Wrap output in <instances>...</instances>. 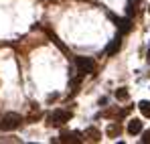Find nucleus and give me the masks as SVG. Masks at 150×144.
Wrapping results in <instances>:
<instances>
[{
    "label": "nucleus",
    "instance_id": "obj_8",
    "mask_svg": "<svg viewBox=\"0 0 150 144\" xmlns=\"http://www.w3.org/2000/svg\"><path fill=\"white\" fill-rule=\"evenodd\" d=\"M85 138H87L89 142H100V140H101V132L98 130V128H93V126H91V128H87V130H85Z\"/></svg>",
    "mask_w": 150,
    "mask_h": 144
},
{
    "label": "nucleus",
    "instance_id": "obj_4",
    "mask_svg": "<svg viewBox=\"0 0 150 144\" xmlns=\"http://www.w3.org/2000/svg\"><path fill=\"white\" fill-rule=\"evenodd\" d=\"M59 142H65V144H81L83 138L79 132H73V130H63L61 136H59Z\"/></svg>",
    "mask_w": 150,
    "mask_h": 144
},
{
    "label": "nucleus",
    "instance_id": "obj_2",
    "mask_svg": "<svg viewBox=\"0 0 150 144\" xmlns=\"http://www.w3.org/2000/svg\"><path fill=\"white\" fill-rule=\"evenodd\" d=\"M69 118H71V112H67V110H55V112H51L49 116H47V124L53 126V128H59L65 122H69Z\"/></svg>",
    "mask_w": 150,
    "mask_h": 144
},
{
    "label": "nucleus",
    "instance_id": "obj_1",
    "mask_svg": "<svg viewBox=\"0 0 150 144\" xmlns=\"http://www.w3.org/2000/svg\"><path fill=\"white\" fill-rule=\"evenodd\" d=\"M21 124H23V118H21L18 114L8 112V114H4L2 120H0V130H2V132H12V130H16Z\"/></svg>",
    "mask_w": 150,
    "mask_h": 144
},
{
    "label": "nucleus",
    "instance_id": "obj_5",
    "mask_svg": "<svg viewBox=\"0 0 150 144\" xmlns=\"http://www.w3.org/2000/svg\"><path fill=\"white\" fill-rule=\"evenodd\" d=\"M110 18L116 23L118 26V31L122 33V35H128L130 31H132V18L130 16H126V18H118V16H114V14H110Z\"/></svg>",
    "mask_w": 150,
    "mask_h": 144
},
{
    "label": "nucleus",
    "instance_id": "obj_14",
    "mask_svg": "<svg viewBox=\"0 0 150 144\" xmlns=\"http://www.w3.org/2000/svg\"><path fill=\"white\" fill-rule=\"evenodd\" d=\"M146 61H148V63H150V51H148V55H146Z\"/></svg>",
    "mask_w": 150,
    "mask_h": 144
},
{
    "label": "nucleus",
    "instance_id": "obj_12",
    "mask_svg": "<svg viewBox=\"0 0 150 144\" xmlns=\"http://www.w3.org/2000/svg\"><path fill=\"white\" fill-rule=\"evenodd\" d=\"M126 12H128V16L132 18V14L136 12V4H134V2H128V6H126Z\"/></svg>",
    "mask_w": 150,
    "mask_h": 144
},
{
    "label": "nucleus",
    "instance_id": "obj_9",
    "mask_svg": "<svg viewBox=\"0 0 150 144\" xmlns=\"http://www.w3.org/2000/svg\"><path fill=\"white\" fill-rule=\"evenodd\" d=\"M142 132V122L140 120H130L128 122V134H140Z\"/></svg>",
    "mask_w": 150,
    "mask_h": 144
},
{
    "label": "nucleus",
    "instance_id": "obj_15",
    "mask_svg": "<svg viewBox=\"0 0 150 144\" xmlns=\"http://www.w3.org/2000/svg\"><path fill=\"white\" fill-rule=\"evenodd\" d=\"M148 12H150V6H148Z\"/></svg>",
    "mask_w": 150,
    "mask_h": 144
},
{
    "label": "nucleus",
    "instance_id": "obj_10",
    "mask_svg": "<svg viewBox=\"0 0 150 144\" xmlns=\"http://www.w3.org/2000/svg\"><path fill=\"white\" fill-rule=\"evenodd\" d=\"M138 108H140V112H142L144 118H150V101L148 99H142V101L138 104Z\"/></svg>",
    "mask_w": 150,
    "mask_h": 144
},
{
    "label": "nucleus",
    "instance_id": "obj_6",
    "mask_svg": "<svg viewBox=\"0 0 150 144\" xmlns=\"http://www.w3.org/2000/svg\"><path fill=\"white\" fill-rule=\"evenodd\" d=\"M120 49H122V37L118 35V37H116V39H114V41H112V43L105 47V55H108V57H114V55H116Z\"/></svg>",
    "mask_w": 150,
    "mask_h": 144
},
{
    "label": "nucleus",
    "instance_id": "obj_7",
    "mask_svg": "<svg viewBox=\"0 0 150 144\" xmlns=\"http://www.w3.org/2000/svg\"><path fill=\"white\" fill-rule=\"evenodd\" d=\"M120 132H122V126H120L118 122H112V124H108V128H105V136H108V138H116V136H120Z\"/></svg>",
    "mask_w": 150,
    "mask_h": 144
},
{
    "label": "nucleus",
    "instance_id": "obj_3",
    "mask_svg": "<svg viewBox=\"0 0 150 144\" xmlns=\"http://www.w3.org/2000/svg\"><path fill=\"white\" fill-rule=\"evenodd\" d=\"M75 65H77L79 73H96V61L91 57H77Z\"/></svg>",
    "mask_w": 150,
    "mask_h": 144
},
{
    "label": "nucleus",
    "instance_id": "obj_11",
    "mask_svg": "<svg viewBox=\"0 0 150 144\" xmlns=\"http://www.w3.org/2000/svg\"><path fill=\"white\" fill-rule=\"evenodd\" d=\"M130 97V92L126 89V87H120V89H116V99H120V101H126Z\"/></svg>",
    "mask_w": 150,
    "mask_h": 144
},
{
    "label": "nucleus",
    "instance_id": "obj_13",
    "mask_svg": "<svg viewBox=\"0 0 150 144\" xmlns=\"http://www.w3.org/2000/svg\"><path fill=\"white\" fill-rule=\"evenodd\" d=\"M142 144H150V130L142 132Z\"/></svg>",
    "mask_w": 150,
    "mask_h": 144
}]
</instances>
